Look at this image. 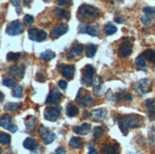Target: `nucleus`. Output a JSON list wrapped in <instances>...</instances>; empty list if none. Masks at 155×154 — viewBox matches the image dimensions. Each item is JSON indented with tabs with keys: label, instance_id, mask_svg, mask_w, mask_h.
<instances>
[{
	"label": "nucleus",
	"instance_id": "obj_1",
	"mask_svg": "<svg viewBox=\"0 0 155 154\" xmlns=\"http://www.w3.org/2000/svg\"><path fill=\"white\" fill-rule=\"evenodd\" d=\"M117 123L121 132L124 135H127L130 129H137L143 125V118L138 114L119 116L117 118Z\"/></svg>",
	"mask_w": 155,
	"mask_h": 154
},
{
	"label": "nucleus",
	"instance_id": "obj_2",
	"mask_svg": "<svg viewBox=\"0 0 155 154\" xmlns=\"http://www.w3.org/2000/svg\"><path fill=\"white\" fill-rule=\"evenodd\" d=\"M99 15V11L97 8L93 7L91 5L83 4L80 6L78 10V15L82 19H91V18H95Z\"/></svg>",
	"mask_w": 155,
	"mask_h": 154
},
{
	"label": "nucleus",
	"instance_id": "obj_3",
	"mask_svg": "<svg viewBox=\"0 0 155 154\" xmlns=\"http://www.w3.org/2000/svg\"><path fill=\"white\" fill-rule=\"evenodd\" d=\"M94 80V68L91 65L85 66L82 70V76H81V83L84 86H91Z\"/></svg>",
	"mask_w": 155,
	"mask_h": 154
},
{
	"label": "nucleus",
	"instance_id": "obj_4",
	"mask_svg": "<svg viewBox=\"0 0 155 154\" xmlns=\"http://www.w3.org/2000/svg\"><path fill=\"white\" fill-rule=\"evenodd\" d=\"M24 31V25L18 21V20H15V21L11 22L6 29V33L11 36H15L19 35Z\"/></svg>",
	"mask_w": 155,
	"mask_h": 154
},
{
	"label": "nucleus",
	"instance_id": "obj_5",
	"mask_svg": "<svg viewBox=\"0 0 155 154\" xmlns=\"http://www.w3.org/2000/svg\"><path fill=\"white\" fill-rule=\"evenodd\" d=\"M78 29H79V32L87 33V34H90L91 36L100 35V29H99V25L97 23H89L86 25L81 24Z\"/></svg>",
	"mask_w": 155,
	"mask_h": 154
},
{
	"label": "nucleus",
	"instance_id": "obj_6",
	"mask_svg": "<svg viewBox=\"0 0 155 154\" xmlns=\"http://www.w3.org/2000/svg\"><path fill=\"white\" fill-rule=\"evenodd\" d=\"M134 89L140 95H144L151 90V82L149 79H141L136 84H134Z\"/></svg>",
	"mask_w": 155,
	"mask_h": 154
},
{
	"label": "nucleus",
	"instance_id": "obj_7",
	"mask_svg": "<svg viewBox=\"0 0 155 154\" xmlns=\"http://www.w3.org/2000/svg\"><path fill=\"white\" fill-rule=\"evenodd\" d=\"M132 52V45L130 44V38H123V42L120 44L118 49V55L119 57L126 58L130 56Z\"/></svg>",
	"mask_w": 155,
	"mask_h": 154
},
{
	"label": "nucleus",
	"instance_id": "obj_8",
	"mask_svg": "<svg viewBox=\"0 0 155 154\" xmlns=\"http://www.w3.org/2000/svg\"><path fill=\"white\" fill-rule=\"evenodd\" d=\"M39 134L41 136L43 143L45 145H50L51 144L55 139V133L50 130L48 128H46L45 126L41 125L39 128Z\"/></svg>",
	"mask_w": 155,
	"mask_h": 154
},
{
	"label": "nucleus",
	"instance_id": "obj_9",
	"mask_svg": "<svg viewBox=\"0 0 155 154\" xmlns=\"http://www.w3.org/2000/svg\"><path fill=\"white\" fill-rule=\"evenodd\" d=\"M29 33V37L32 41H36V42H42L47 38L48 34L44 30H40L37 28H31L28 30Z\"/></svg>",
	"mask_w": 155,
	"mask_h": 154
},
{
	"label": "nucleus",
	"instance_id": "obj_10",
	"mask_svg": "<svg viewBox=\"0 0 155 154\" xmlns=\"http://www.w3.org/2000/svg\"><path fill=\"white\" fill-rule=\"evenodd\" d=\"M12 116L9 115V114H5V115L0 116V126H2V128L10 130L12 133H15V132H16L18 128H17V126L12 123Z\"/></svg>",
	"mask_w": 155,
	"mask_h": 154
},
{
	"label": "nucleus",
	"instance_id": "obj_11",
	"mask_svg": "<svg viewBox=\"0 0 155 154\" xmlns=\"http://www.w3.org/2000/svg\"><path fill=\"white\" fill-rule=\"evenodd\" d=\"M62 97H63L62 93L59 91V90L56 87H53L51 91L50 92V94L47 97L46 104L47 105H57L61 102Z\"/></svg>",
	"mask_w": 155,
	"mask_h": 154
},
{
	"label": "nucleus",
	"instance_id": "obj_12",
	"mask_svg": "<svg viewBox=\"0 0 155 154\" xmlns=\"http://www.w3.org/2000/svg\"><path fill=\"white\" fill-rule=\"evenodd\" d=\"M61 110L62 109L60 106H57V108H48L46 109L44 112V117L48 121L55 122L56 120H58L60 114H61Z\"/></svg>",
	"mask_w": 155,
	"mask_h": 154
},
{
	"label": "nucleus",
	"instance_id": "obj_13",
	"mask_svg": "<svg viewBox=\"0 0 155 154\" xmlns=\"http://www.w3.org/2000/svg\"><path fill=\"white\" fill-rule=\"evenodd\" d=\"M69 31V26L67 24H59L57 26H55L54 28H53L51 31V36L52 38H58L60 36H62L65 33H67Z\"/></svg>",
	"mask_w": 155,
	"mask_h": 154
},
{
	"label": "nucleus",
	"instance_id": "obj_14",
	"mask_svg": "<svg viewBox=\"0 0 155 154\" xmlns=\"http://www.w3.org/2000/svg\"><path fill=\"white\" fill-rule=\"evenodd\" d=\"M58 70L61 71L62 75L64 77H67L68 79H71L73 74H74L75 68L72 65H66V64H61L58 66Z\"/></svg>",
	"mask_w": 155,
	"mask_h": 154
},
{
	"label": "nucleus",
	"instance_id": "obj_15",
	"mask_svg": "<svg viewBox=\"0 0 155 154\" xmlns=\"http://www.w3.org/2000/svg\"><path fill=\"white\" fill-rule=\"evenodd\" d=\"M145 105L147 106V114L150 121L155 120V100L147 99L145 101Z\"/></svg>",
	"mask_w": 155,
	"mask_h": 154
},
{
	"label": "nucleus",
	"instance_id": "obj_16",
	"mask_svg": "<svg viewBox=\"0 0 155 154\" xmlns=\"http://www.w3.org/2000/svg\"><path fill=\"white\" fill-rule=\"evenodd\" d=\"M91 125L89 123H83L80 126H72V130L73 132H75L76 134L79 135H87L91 132Z\"/></svg>",
	"mask_w": 155,
	"mask_h": 154
},
{
	"label": "nucleus",
	"instance_id": "obj_17",
	"mask_svg": "<svg viewBox=\"0 0 155 154\" xmlns=\"http://www.w3.org/2000/svg\"><path fill=\"white\" fill-rule=\"evenodd\" d=\"M78 94L81 95L80 91H79ZM76 101L79 103V105L81 106H90V105H91L93 103V98L91 97V94H89V93H85V94L81 95V97L79 95H77Z\"/></svg>",
	"mask_w": 155,
	"mask_h": 154
},
{
	"label": "nucleus",
	"instance_id": "obj_18",
	"mask_svg": "<svg viewBox=\"0 0 155 154\" xmlns=\"http://www.w3.org/2000/svg\"><path fill=\"white\" fill-rule=\"evenodd\" d=\"M91 117L97 121H103L107 117V111L104 109H97L91 112Z\"/></svg>",
	"mask_w": 155,
	"mask_h": 154
},
{
	"label": "nucleus",
	"instance_id": "obj_19",
	"mask_svg": "<svg viewBox=\"0 0 155 154\" xmlns=\"http://www.w3.org/2000/svg\"><path fill=\"white\" fill-rule=\"evenodd\" d=\"M23 146H24V148L26 149L31 150V151H35L37 149V146H38L37 142L35 141V139H33L31 137L26 138L24 140V142H23Z\"/></svg>",
	"mask_w": 155,
	"mask_h": 154
},
{
	"label": "nucleus",
	"instance_id": "obj_20",
	"mask_svg": "<svg viewBox=\"0 0 155 154\" xmlns=\"http://www.w3.org/2000/svg\"><path fill=\"white\" fill-rule=\"evenodd\" d=\"M102 150L105 152V154H120L119 153V145L115 144H105L102 148Z\"/></svg>",
	"mask_w": 155,
	"mask_h": 154
},
{
	"label": "nucleus",
	"instance_id": "obj_21",
	"mask_svg": "<svg viewBox=\"0 0 155 154\" xmlns=\"http://www.w3.org/2000/svg\"><path fill=\"white\" fill-rule=\"evenodd\" d=\"M10 71L12 73L13 75L19 77L20 79L23 78L24 73H25V68L22 65H13L10 68Z\"/></svg>",
	"mask_w": 155,
	"mask_h": 154
},
{
	"label": "nucleus",
	"instance_id": "obj_22",
	"mask_svg": "<svg viewBox=\"0 0 155 154\" xmlns=\"http://www.w3.org/2000/svg\"><path fill=\"white\" fill-rule=\"evenodd\" d=\"M54 13L57 16L58 19L63 20V19H69L70 16V11L68 10H65L62 8H55L54 9Z\"/></svg>",
	"mask_w": 155,
	"mask_h": 154
},
{
	"label": "nucleus",
	"instance_id": "obj_23",
	"mask_svg": "<svg viewBox=\"0 0 155 154\" xmlns=\"http://www.w3.org/2000/svg\"><path fill=\"white\" fill-rule=\"evenodd\" d=\"M78 113H79V110L77 106H75L72 103H69L66 108V114L69 117H73L76 116Z\"/></svg>",
	"mask_w": 155,
	"mask_h": 154
},
{
	"label": "nucleus",
	"instance_id": "obj_24",
	"mask_svg": "<svg viewBox=\"0 0 155 154\" xmlns=\"http://www.w3.org/2000/svg\"><path fill=\"white\" fill-rule=\"evenodd\" d=\"M83 45L82 44H79V43H76V44H74L72 46V49H71V53L70 54L71 55L69 59H71V58H72L74 55H80L81 53H82V51H83Z\"/></svg>",
	"mask_w": 155,
	"mask_h": 154
},
{
	"label": "nucleus",
	"instance_id": "obj_25",
	"mask_svg": "<svg viewBox=\"0 0 155 154\" xmlns=\"http://www.w3.org/2000/svg\"><path fill=\"white\" fill-rule=\"evenodd\" d=\"M2 83H3L4 86L8 87V88H12V87H15L16 86V80L13 78L12 76L6 75L3 78Z\"/></svg>",
	"mask_w": 155,
	"mask_h": 154
},
{
	"label": "nucleus",
	"instance_id": "obj_26",
	"mask_svg": "<svg viewBox=\"0 0 155 154\" xmlns=\"http://www.w3.org/2000/svg\"><path fill=\"white\" fill-rule=\"evenodd\" d=\"M22 106V103H7L4 106V110L7 111H15L17 110L18 109H20Z\"/></svg>",
	"mask_w": 155,
	"mask_h": 154
},
{
	"label": "nucleus",
	"instance_id": "obj_27",
	"mask_svg": "<svg viewBox=\"0 0 155 154\" xmlns=\"http://www.w3.org/2000/svg\"><path fill=\"white\" fill-rule=\"evenodd\" d=\"M55 57V53L51 50H47L43 52L40 53V58L46 60V61H50V60L53 59Z\"/></svg>",
	"mask_w": 155,
	"mask_h": 154
},
{
	"label": "nucleus",
	"instance_id": "obj_28",
	"mask_svg": "<svg viewBox=\"0 0 155 154\" xmlns=\"http://www.w3.org/2000/svg\"><path fill=\"white\" fill-rule=\"evenodd\" d=\"M117 31V28L113 24H110V23H107L105 25L104 27V32L106 35H111V34H114Z\"/></svg>",
	"mask_w": 155,
	"mask_h": 154
},
{
	"label": "nucleus",
	"instance_id": "obj_29",
	"mask_svg": "<svg viewBox=\"0 0 155 154\" xmlns=\"http://www.w3.org/2000/svg\"><path fill=\"white\" fill-rule=\"evenodd\" d=\"M135 65L137 66V68L139 70H147V66H146L145 58H144L143 55H139L138 57H136V59H135Z\"/></svg>",
	"mask_w": 155,
	"mask_h": 154
},
{
	"label": "nucleus",
	"instance_id": "obj_30",
	"mask_svg": "<svg viewBox=\"0 0 155 154\" xmlns=\"http://www.w3.org/2000/svg\"><path fill=\"white\" fill-rule=\"evenodd\" d=\"M143 56L144 58H147V60H150V62L155 64V51L150 50V49H147L143 52Z\"/></svg>",
	"mask_w": 155,
	"mask_h": 154
},
{
	"label": "nucleus",
	"instance_id": "obj_31",
	"mask_svg": "<svg viewBox=\"0 0 155 154\" xmlns=\"http://www.w3.org/2000/svg\"><path fill=\"white\" fill-rule=\"evenodd\" d=\"M96 51H97V47L95 45H89L87 46V48L86 50V54L87 57H93L94 55H95L96 53Z\"/></svg>",
	"mask_w": 155,
	"mask_h": 154
},
{
	"label": "nucleus",
	"instance_id": "obj_32",
	"mask_svg": "<svg viewBox=\"0 0 155 154\" xmlns=\"http://www.w3.org/2000/svg\"><path fill=\"white\" fill-rule=\"evenodd\" d=\"M11 143V136L5 132H0V144L9 145Z\"/></svg>",
	"mask_w": 155,
	"mask_h": 154
},
{
	"label": "nucleus",
	"instance_id": "obj_33",
	"mask_svg": "<svg viewBox=\"0 0 155 154\" xmlns=\"http://www.w3.org/2000/svg\"><path fill=\"white\" fill-rule=\"evenodd\" d=\"M12 95L15 98H21L23 96V88L22 86H15L12 90Z\"/></svg>",
	"mask_w": 155,
	"mask_h": 154
},
{
	"label": "nucleus",
	"instance_id": "obj_34",
	"mask_svg": "<svg viewBox=\"0 0 155 154\" xmlns=\"http://www.w3.org/2000/svg\"><path fill=\"white\" fill-rule=\"evenodd\" d=\"M104 133H105V130L102 126H95L93 129V137L99 139L104 135Z\"/></svg>",
	"mask_w": 155,
	"mask_h": 154
},
{
	"label": "nucleus",
	"instance_id": "obj_35",
	"mask_svg": "<svg viewBox=\"0 0 155 154\" xmlns=\"http://www.w3.org/2000/svg\"><path fill=\"white\" fill-rule=\"evenodd\" d=\"M70 146H71V148L73 149H80L81 148V142H80V140L79 138L77 137H72L71 139V141H70Z\"/></svg>",
	"mask_w": 155,
	"mask_h": 154
},
{
	"label": "nucleus",
	"instance_id": "obj_36",
	"mask_svg": "<svg viewBox=\"0 0 155 154\" xmlns=\"http://www.w3.org/2000/svg\"><path fill=\"white\" fill-rule=\"evenodd\" d=\"M21 56V53L19 52H9L7 55V60L8 61H16Z\"/></svg>",
	"mask_w": 155,
	"mask_h": 154
},
{
	"label": "nucleus",
	"instance_id": "obj_37",
	"mask_svg": "<svg viewBox=\"0 0 155 154\" xmlns=\"http://www.w3.org/2000/svg\"><path fill=\"white\" fill-rule=\"evenodd\" d=\"M149 140H150V145L155 148V126H152L150 133H149Z\"/></svg>",
	"mask_w": 155,
	"mask_h": 154
},
{
	"label": "nucleus",
	"instance_id": "obj_38",
	"mask_svg": "<svg viewBox=\"0 0 155 154\" xmlns=\"http://www.w3.org/2000/svg\"><path fill=\"white\" fill-rule=\"evenodd\" d=\"M35 122H36V119L33 117V116H30L29 118H27V120H26V126L28 129L35 128Z\"/></svg>",
	"mask_w": 155,
	"mask_h": 154
},
{
	"label": "nucleus",
	"instance_id": "obj_39",
	"mask_svg": "<svg viewBox=\"0 0 155 154\" xmlns=\"http://www.w3.org/2000/svg\"><path fill=\"white\" fill-rule=\"evenodd\" d=\"M143 12L146 15L151 16L155 13V7H145L143 9Z\"/></svg>",
	"mask_w": 155,
	"mask_h": 154
},
{
	"label": "nucleus",
	"instance_id": "obj_40",
	"mask_svg": "<svg viewBox=\"0 0 155 154\" xmlns=\"http://www.w3.org/2000/svg\"><path fill=\"white\" fill-rule=\"evenodd\" d=\"M24 22H25L26 25L30 26V25L33 24V22H35V18H33V16H31L30 15H26L24 16Z\"/></svg>",
	"mask_w": 155,
	"mask_h": 154
},
{
	"label": "nucleus",
	"instance_id": "obj_41",
	"mask_svg": "<svg viewBox=\"0 0 155 154\" xmlns=\"http://www.w3.org/2000/svg\"><path fill=\"white\" fill-rule=\"evenodd\" d=\"M141 21H142V23L145 25V26H147L150 25L151 23V16H149V15H143L141 16Z\"/></svg>",
	"mask_w": 155,
	"mask_h": 154
},
{
	"label": "nucleus",
	"instance_id": "obj_42",
	"mask_svg": "<svg viewBox=\"0 0 155 154\" xmlns=\"http://www.w3.org/2000/svg\"><path fill=\"white\" fill-rule=\"evenodd\" d=\"M58 87L61 90H66L67 87H68V83H67L65 80H60V81L58 82Z\"/></svg>",
	"mask_w": 155,
	"mask_h": 154
},
{
	"label": "nucleus",
	"instance_id": "obj_43",
	"mask_svg": "<svg viewBox=\"0 0 155 154\" xmlns=\"http://www.w3.org/2000/svg\"><path fill=\"white\" fill-rule=\"evenodd\" d=\"M58 5L63 6V5H71L72 3V0H56Z\"/></svg>",
	"mask_w": 155,
	"mask_h": 154
},
{
	"label": "nucleus",
	"instance_id": "obj_44",
	"mask_svg": "<svg viewBox=\"0 0 155 154\" xmlns=\"http://www.w3.org/2000/svg\"><path fill=\"white\" fill-rule=\"evenodd\" d=\"M106 97H107V99H109V100H110V101H111V100H114V99H115V95H113V94H112V92H111L110 90H109V91H107V92L106 93Z\"/></svg>",
	"mask_w": 155,
	"mask_h": 154
},
{
	"label": "nucleus",
	"instance_id": "obj_45",
	"mask_svg": "<svg viewBox=\"0 0 155 154\" xmlns=\"http://www.w3.org/2000/svg\"><path fill=\"white\" fill-rule=\"evenodd\" d=\"M36 79L38 80L39 82H44L46 78H45V76L42 74V73L38 72V73H37V75H36Z\"/></svg>",
	"mask_w": 155,
	"mask_h": 154
},
{
	"label": "nucleus",
	"instance_id": "obj_46",
	"mask_svg": "<svg viewBox=\"0 0 155 154\" xmlns=\"http://www.w3.org/2000/svg\"><path fill=\"white\" fill-rule=\"evenodd\" d=\"M114 20H115V22H116V23H119V24H122V23H124V22H125V19H124L122 16H120V15H119V16H118V15H117V16H115V18H114Z\"/></svg>",
	"mask_w": 155,
	"mask_h": 154
},
{
	"label": "nucleus",
	"instance_id": "obj_47",
	"mask_svg": "<svg viewBox=\"0 0 155 154\" xmlns=\"http://www.w3.org/2000/svg\"><path fill=\"white\" fill-rule=\"evenodd\" d=\"M56 154H67V153H66V150L64 148L59 146L58 149H56Z\"/></svg>",
	"mask_w": 155,
	"mask_h": 154
},
{
	"label": "nucleus",
	"instance_id": "obj_48",
	"mask_svg": "<svg viewBox=\"0 0 155 154\" xmlns=\"http://www.w3.org/2000/svg\"><path fill=\"white\" fill-rule=\"evenodd\" d=\"M124 99L126 101H132V95L130 94V93H126L124 95Z\"/></svg>",
	"mask_w": 155,
	"mask_h": 154
},
{
	"label": "nucleus",
	"instance_id": "obj_49",
	"mask_svg": "<svg viewBox=\"0 0 155 154\" xmlns=\"http://www.w3.org/2000/svg\"><path fill=\"white\" fill-rule=\"evenodd\" d=\"M10 1L15 7H18L20 5V0H10Z\"/></svg>",
	"mask_w": 155,
	"mask_h": 154
},
{
	"label": "nucleus",
	"instance_id": "obj_50",
	"mask_svg": "<svg viewBox=\"0 0 155 154\" xmlns=\"http://www.w3.org/2000/svg\"><path fill=\"white\" fill-rule=\"evenodd\" d=\"M23 1H24V5H25L26 7H30L31 4L32 3L33 0H23Z\"/></svg>",
	"mask_w": 155,
	"mask_h": 154
},
{
	"label": "nucleus",
	"instance_id": "obj_51",
	"mask_svg": "<svg viewBox=\"0 0 155 154\" xmlns=\"http://www.w3.org/2000/svg\"><path fill=\"white\" fill-rule=\"evenodd\" d=\"M87 154H98L97 150L95 149H91L89 150V152H87Z\"/></svg>",
	"mask_w": 155,
	"mask_h": 154
},
{
	"label": "nucleus",
	"instance_id": "obj_52",
	"mask_svg": "<svg viewBox=\"0 0 155 154\" xmlns=\"http://www.w3.org/2000/svg\"><path fill=\"white\" fill-rule=\"evenodd\" d=\"M87 148H90L91 149H93V142H91L90 144H87Z\"/></svg>",
	"mask_w": 155,
	"mask_h": 154
},
{
	"label": "nucleus",
	"instance_id": "obj_53",
	"mask_svg": "<svg viewBox=\"0 0 155 154\" xmlns=\"http://www.w3.org/2000/svg\"><path fill=\"white\" fill-rule=\"evenodd\" d=\"M129 154H138V153H134V152H130Z\"/></svg>",
	"mask_w": 155,
	"mask_h": 154
},
{
	"label": "nucleus",
	"instance_id": "obj_54",
	"mask_svg": "<svg viewBox=\"0 0 155 154\" xmlns=\"http://www.w3.org/2000/svg\"><path fill=\"white\" fill-rule=\"evenodd\" d=\"M0 154H2V149H0Z\"/></svg>",
	"mask_w": 155,
	"mask_h": 154
},
{
	"label": "nucleus",
	"instance_id": "obj_55",
	"mask_svg": "<svg viewBox=\"0 0 155 154\" xmlns=\"http://www.w3.org/2000/svg\"><path fill=\"white\" fill-rule=\"evenodd\" d=\"M45 1H47V0H45Z\"/></svg>",
	"mask_w": 155,
	"mask_h": 154
},
{
	"label": "nucleus",
	"instance_id": "obj_56",
	"mask_svg": "<svg viewBox=\"0 0 155 154\" xmlns=\"http://www.w3.org/2000/svg\"><path fill=\"white\" fill-rule=\"evenodd\" d=\"M120 1H121V0H120Z\"/></svg>",
	"mask_w": 155,
	"mask_h": 154
}]
</instances>
